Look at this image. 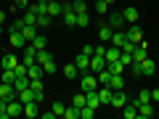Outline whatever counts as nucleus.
Listing matches in <instances>:
<instances>
[{
  "instance_id": "nucleus-44",
  "label": "nucleus",
  "mask_w": 159,
  "mask_h": 119,
  "mask_svg": "<svg viewBox=\"0 0 159 119\" xmlns=\"http://www.w3.org/2000/svg\"><path fill=\"white\" fill-rule=\"evenodd\" d=\"M21 29H24V19H16V21L8 27V32H21Z\"/></svg>"
},
{
  "instance_id": "nucleus-29",
  "label": "nucleus",
  "mask_w": 159,
  "mask_h": 119,
  "mask_svg": "<svg viewBox=\"0 0 159 119\" xmlns=\"http://www.w3.org/2000/svg\"><path fill=\"white\" fill-rule=\"evenodd\" d=\"M0 82H16V72H13V69H3V74H0Z\"/></svg>"
},
{
  "instance_id": "nucleus-27",
  "label": "nucleus",
  "mask_w": 159,
  "mask_h": 119,
  "mask_svg": "<svg viewBox=\"0 0 159 119\" xmlns=\"http://www.w3.org/2000/svg\"><path fill=\"white\" fill-rule=\"evenodd\" d=\"M16 98H19L21 103H29V101H34V93H32V87H27V90H19Z\"/></svg>"
},
{
  "instance_id": "nucleus-26",
  "label": "nucleus",
  "mask_w": 159,
  "mask_h": 119,
  "mask_svg": "<svg viewBox=\"0 0 159 119\" xmlns=\"http://www.w3.org/2000/svg\"><path fill=\"white\" fill-rule=\"evenodd\" d=\"M29 82H32V79H29L27 74H21V77H16V82H13V87H16V93H19V90H27V87H29Z\"/></svg>"
},
{
  "instance_id": "nucleus-22",
  "label": "nucleus",
  "mask_w": 159,
  "mask_h": 119,
  "mask_svg": "<svg viewBox=\"0 0 159 119\" xmlns=\"http://www.w3.org/2000/svg\"><path fill=\"white\" fill-rule=\"evenodd\" d=\"M34 61H37L40 66H45L48 61H53V56H51V51H48V48H43V51H37V58H34Z\"/></svg>"
},
{
  "instance_id": "nucleus-58",
  "label": "nucleus",
  "mask_w": 159,
  "mask_h": 119,
  "mask_svg": "<svg viewBox=\"0 0 159 119\" xmlns=\"http://www.w3.org/2000/svg\"><path fill=\"white\" fill-rule=\"evenodd\" d=\"M8 3H13V0H8Z\"/></svg>"
},
{
  "instance_id": "nucleus-9",
  "label": "nucleus",
  "mask_w": 159,
  "mask_h": 119,
  "mask_svg": "<svg viewBox=\"0 0 159 119\" xmlns=\"http://www.w3.org/2000/svg\"><path fill=\"white\" fill-rule=\"evenodd\" d=\"M125 16H122V11H114L111 13V16H109V27H111V29H122V27H125Z\"/></svg>"
},
{
  "instance_id": "nucleus-4",
  "label": "nucleus",
  "mask_w": 159,
  "mask_h": 119,
  "mask_svg": "<svg viewBox=\"0 0 159 119\" xmlns=\"http://www.w3.org/2000/svg\"><path fill=\"white\" fill-rule=\"evenodd\" d=\"M143 58H148V42H146V40L138 42L135 51H133V61H143Z\"/></svg>"
},
{
  "instance_id": "nucleus-46",
  "label": "nucleus",
  "mask_w": 159,
  "mask_h": 119,
  "mask_svg": "<svg viewBox=\"0 0 159 119\" xmlns=\"http://www.w3.org/2000/svg\"><path fill=\"white\" fill-rule=\"evenodd\" d=\"M64 108H66V106H64V103H58V101H56V103H53V106H51V111L56 114V117H64Z\"/></svg>"
},
{
  "instance_id": "nucleus-43",
  "label": "nucleus",
  "mask_w": 159,
  "mask_h": 119,
  "mask_svg": "<svg viewBox=\"0 0 159 119\" xmlns=\"http://www.w3.org/2000/svg\"><path fill=\"white\" fill-rule=\"evenodd\" d=\"M106 69H109L111 74H122V69H125V66H122L119 61H114V64H106Z\"/></svg>"
},
{
  "instance_id": "nucleus-53",
  "label": "nucleus",
  "mask_w": 159,
  "mask_h": 119,
  "mask_svg": "<svg viewBox=\"0 0 159 119\" xmlns=\"http://www.w3.org/2000/svg\"><path fill=\"white\" fill-rule=\"evenodd\" d=\"M80 51L85 53V56H93V45H85V48H80Z\"/></svg>"
},
{
  "instance_id": "nucleus-42",
  "label": "nucleus",
  "mask_w": 159,
  "mask_h": 119,
  "mask_svg": "<svg viewBox=\"0 0 159 119\" xmlns=\"http://www.w3.org/2000/svg\"><path fill=\"white\" fill-rule=\"evenodd\" d=\"M90 6H96V13H98V16H103V13L109 11V6L103 3V0H98V3H90Z\"/></svg>"
},
{
  "instance_id": "nucleus-18",
  "label": "nucleus",
  "mask_w": 159,
  "mask_h": 119,
  "mask_svg": "<svg viewBox=\"0 0 159 119\" xmlns=\"http://www.w3.org/2000/svg\"><path fill=\"white\" fill-rule=\"evenodd\" d=\"M8 37H11V45L13 48H24V45H27V40H24L21 32H8Z\"/></svg>"
},
{
  "instance_id": "nucleus-57",
  "label": "nucleus",
  "mask_w": 159,
  "mask_h": 119,
  "mask_svg": "<svg viewBox=\"0 0 159 119\" xmlns=\"http://www.w3.org/2000/svg\"><path fill=\"white\" fill-rule=\"evenodd\" d=\"M90 3H98V0H90Z\"/></svg>"
},
{
  "instance_id": "nucleus-32",
  "label": "nucleus",
  "mask_w": 159,
  "mask_h": 119,
  "mask_svg": "<svg viewBox=\"0 0 159 119\" xmlns=\"http://www.w3.org/2000/svg\"><path fill=\"white\" fill-rule=\"evenodd\" d=\"M32 45H34V51H43V48H48V40L43 37V34H34V40H32Z\"/></svg>"
},
{
  "instance_id": "nucleus-47",
  "label": "nucleus",
  "mask_w": 159,
  "mask_h": 119,
  "mask_svg": "<svg viewBox=\"0 0 159 119\" xmlns=\"http://www.w3.org/2000/svg\"><path fill=\"white\" fill-rule=\"evenodd\" d=\"M6 111H8V101H6V98H0V119H6V117H8Z\"/></svg>"
},
{
  "instance_id": "nucleus-8",
  "label": "nucleus",
  "mask_w": 159,
  "mask_h": 119,
  "mask_svg": "<svg viewBox=\"0 0 159 119\" xmlns=\"http://www.w3.org/2000/svg\"><path fill=\"white\" fill-rule=\"evenodd\" d=\"M0 98L13 101V98H16V87H13L11 82H0Z\"/></svg>"
},
{
  "instance_id": "nucleus-28",
  "label": "nucleus",
  "mask_w": 159,
  "mask_h": 119,
  "mask_svg": "<svg viewBox=\"0 0 159 119\" xmlns=\"http://www.w3.org/2000/svg\"><path fill=\"white\" fill-rule=\"evenodd\" d=\"M111 34H114V29L109 27V24H106V27H101V29H98V37H101V42H109V40H111Z\"/></svg>"
},
{
  "instance_id": "nucleus-30",
  "label": "nucleus",
  "mask_w": 159,
  "mask_h": 119,
  "mask_svg": "<svg viewBox=\"0 0 159 119\" xmlns=\"http://www.w3.org/2000/svg\"><path fill=\"white\" fill-rule=\"evenodd\" d=\"M24 117H37V101L24 103Z\"/></svg>"
},
{
  "instance_id": "nucleus-49",
  "label": "nucleus",
  "mask_w": 159,
  "mask_h": 119,
  "mask_svg": "<svg viewBox=\"0 0 159 119\" xmlns=\"http://www.w3.org/2000/svg\"><path fill=\"white\" fill-rule=\"evenodd\" d=\"M11 8H13V11H16V8H29V0H13Z\"/></svg>"
},
{
  "instance_id": "nucleus-1",
  "label": "nucleus",
  "mask_w": 159,
  "mask_h": 119,
  "mask_svg": "<svg viewBox=\"0 0 159 119\" xmlns=\"http://www.w3.org/2000/svg\"><path fill=\"white\" fill-rule=\"evenodd\" d=\"M133 72L135 74H141V77H151L154 74V69H157V64L151 61V58H143V61H133Z\"/></svg>"
},
{
  "instance_id": "nucleus-45",
  "label": "nucleus",
  "mask_w": 159,
  "mask_h": 119,
  "mask_svg": "<svg viewBox=\"0 0 159 119\" xmlns=\"http://www.w3.org/2000/svg\"><path fill=\"white\" fill-rule=\"evenodd\" d=\"M138 103H151V90H141V95H138Z\"/></svg>"
},
{
  "instance_id": "nucleus-50",
  "label": "nucleus",
  "mask_w": 159,
  "mask_h": 119,
  "mask_svg": "<svg viewBox=\"0 0 159 119\" xmlns=\"http://www.w3.org/2000/svg\"><path fill=\"white\" fill-rule=\"evenodd\" d=\"M43 69H45V74H53V72H58L56 61H48V64H45V66H43Z\"/></svg>"
},
{
  "instance_id": "nucleus-16",
  "label": "nucleus",
  "mask_w": 159,
  "mask_h": 119,
  "mask_svg": "<svg viewBox=\"0 0 159 119\" xmlns=\"http://www.w3.org/2000/svg\"><path fill=\"white\" fill-rule=\"evenodd\" d=\"M151 117H154L151 103H138V119H151Z\"/></svg>"
},
{
  "instance_id": "nucleus-33",
  "label": "nucleus",
  "mask_w": 159,
  "mask_h": 119,
  "mask_svg": "<svg viewBox=\"0 0 159 119\" xmlns=\"http://www.w3.org/2000/svg\"><path fill=\"white\" fill-rule=\"evenodd\" d=\"M64 117H66V119H80V108L72 103V106H66V108H64Z\"/></svg>"
},
{
  "instance_id": "nucleus-35",
  "label": "nucleus",
  "mask_w": 159,
  "mask_h": 119,
  "mask_svg": "<svg viewBox=\"0 0 159 119\" xmlns=\"http://www.w3.org/2000/svg\"><path fill=\"white\" fill-rule=\"evenodd\" d=\"M24 24H27V27H37V13L27 11V13H24Z\"/></svg>"
},
{
  "instance_id": "nucleus-54",
  "label": "nucleus",
  "mask_w": 159,
  "mask_h": 119,
  "mask_svg": "<svg viewBox=\"0 0 159 119\" xmlns=\"http://www.w3.org/2000/svg\"><path fill=\"white\" fill-rule=\"evenodd\" d=\"M3 21H6V13H3V11H0V24H3Z\"/></svg>"
},
{
  "instance_id": "nucleus-31",
  "label": "nucleus",
  "mask_w": 159,
  "mask_h": 119,
  "mask_svg": "<svg viewBox=\"0 0 159 119\" xmlns=\"http://www.w3.org/2000/svg\"><path fill=\"white\" fill-rule=\"evenodd\" d=\"M93 117H96V108H93V106L85 103V106L80 108V119H93Z\"/></svg>"
},
{
  "instance_id": "nucleus-6",
  "label": "nucleus",
  "mask_w": 159,
  "mask_h": 119,
  "mask_svg": "<svg viewBox=\"0 0 159 119\" xmlns=\"http://www.w3.org/2000/svg\"><path fill=\"white\" fill-rule=\"evenodd\" d=\"M101 69H106V58H103V56H96V53H93V56H90V69H88V72L98 74Z\"/></svg>"
},
{
  "instance_id": "nucleus-36",
  "label": "nucleus",
  "mask_w": 159,
  "mask_h": 119,
  "mask_svg": "<svg viewBox=\"0 0 159 119\" xmlns=\"http://www.w3.org/2000/svg\"><path fill=\"white\" fill-rule=\"evenodd\" d=\"M88 24H90V13H88V11L77 13V27H88Z\"/></svg>"
},
{
  "instance_id": "nucleus-56",
  "label": "nucleus",
  "mask_w": 159,
  "mask_h": 119,
  "mask_svg": "<svg viewBox=\"0 0 159 119\" xmlns=\"http://www.w3.org/2000/svg\"><path fill=\"white\" fill-rule=\"evenodd\" d=\"M82 3H90V0H82Z\"/></svg>"
},
{
  "instance_id": "nucleus-3",
  "label": "nucleus",
  "mask_w": 159,
  "mask_h": 119,
  "mask_svg": "<svg viewBox=\"0 0 159 119\" xmlns=\"http://www.w3.org/2000/svg\"><path fill=\"white\" fill-rule=\"evenodd\" d=\"M125 103H127V95H125V90H114V95H111V103L109 106H114V108H125Z\"/></svg>"
},
{
  "instance_id": "nucleus-11",
  "label": "nucleus",
  "mask_w": 159,
  "mask_h": 119,
  "mask_svg": "<svg viewBox=\"0 0 159 119\" xmlns=\"http://www.w3.org/2000/svg\"><path fill=\"white\" fill-rule=\"evenodd\" d=\"M111 95H114V90H111L109 85H98V98H101V106L111 103Z\"/></svg>"
},
{
  "instance_id": "nucleus-19",
  "label": "nucleus",
  "mask_w": 159,
  "mask_h": 119,
  "mask_svg": "<svg viewBox=\"0 0 159 119\" xmlns=\"http://www.w3.org/2000/svg\"><path fill=\"white\" fill-rule=\"evenodd\" d=\"M109 87H111V90H125V79H122V74H111Z\"/></svg>"
},
{
  "instance_id": "nucleus-59",
  "label": "nucleus",
  "mask_w": 159,
  "mask_h": 119,
  "mask_svg": "<svg viewBox=\"0 0 159 119\" xmlns=\"http://www.w3.org/2000/svg\"><path fill=\"white\" fill-rule=\"evenodd\" d=\"M0 32H3V27H0Z\"/></svg>"
},
{
  "instance_id": "nucleus-48",
  "label": "nucleus",
  "mask_w": 159,
  "mask_h": 119,
  "mask_svg": "<svg viewBox=\"0 0 159 119\" xmlns=\"http://www.w3.org/2000/svg\"><path fill=\"white\" fill-rule=\"evenodd\" d=\"M122 51H125V53H133V51H135V42H133V40H125V42H122Z\"/></svg>"
},
{
  "instance_id": "nucleus-52",
  "label": "nucleus",
  "mask_w": 159,
  "mask_h": 119,
  "mask_svg": "<svg viewBox=\"0 0 159 119\" xmlns=\"http://www.w3.org/2000/svg\"><path fill=\"white\" fill-rule=\"evenodd\" d=\"M151 103H159V87H157V90H151Z\"/></svg>"
},
{
  "instance_id": "nucleus-2",
  "label": "nucleus",
  "mask_w": 159,
  "mask_h": 119,
  "mask_svg": "<svg viewBox=\"0 0 159 119\" xmlns=\"http://www.w3.org/2000/svg\"><path fill=\"white\" fill-rule=\"evenodd\" d=\"M80 90H82V93L98 90V77L93 72H82V77H80Z\"/></svg>"
},
{
  "instance_id": "nucleus-34",
  "label": "nucleus",
  "mask_w": 159,
  "mask_h": 119,
  "mask_svg": "<svg viewBox=\"0 0 159 119\" xmlns=\"http://www.w3.org/2000/svg\"><path fill=\"white\" fill-rule=\"evenodd\" d=\"M96 77H98V85H109V79H111V72H109V69H101Z\"/></svg>"
},
{
  "instance_id": "nucleus-15",
  "label": "nucleus",
  "mask_w": 159,
  "mask_h": 119,
  "mask_svg": "<svg viewBox=\"0 0 159 119\" xmlns=\"http://www.w3.org/2000/svg\"><path fill=\"white\" fill-rule=\"evenodd\" d=\"M122 117H125V119H138V101H135V103L127 101L125 108H122Z\"/></svg>"
},
{
  "instance_id": "nucleus-20",
  "label": "nucleus",
  "mask_w": 159,
  "mask_h": 119,
  "mask_svg": "<svg viewBox=\"0 0 159 119\" xmlns=\"http://www.w3.org/2000/svg\"><path fill=\"white\" fill-rule=\"evenodd\" d=\"M19 64H21V61H19L13 53H6V56H3V69H16Z\"/></svg>"
},
{
  "instance_id": "nucleus-5",
  "label": "nucleus",
  "mask_w": 159,
  "mask_h": 119,
  "mask_svg": "<svg viewBox=\"0 0 159 119\" xmlns=\"http://www.w3.org/2000/svg\"><path fill=\"white\" fill-rule=\"evenodd\" d=\"M8 117H21L24 114V103L19 101V98H13V101H8Z\"/></svg>"
},
{
  "instance_id": "nucleus-7",
  "label": "nucleus",
  "mask_w": 159,
  "mask_h": 119,
  "mask_svg": "<svg viewBox=\"0 0 159 119\" xmlns=\"http://www.w3.org/2000/svg\"><path fill=\"white\" fill-rule=\"evenodd\" d=\"M125 34H127V40H133V42H135V45H138V42H143V29L135 27V24H130Z\"/></svg>"
},
{
  "instance_id": "nucleus-41",
  "label": "nucleus",
  "mask_w": 159,
  "mask_h": 119,
  "mask_svg": "<svg viewBox=\"0 0 159 119\" xmlns=\"http://www.w3.org/2000/svg\"><path fill=\"white\" fill-rule=\"evenodd\" d=\"M51 21H53V19L48 16V13H40V16H37V27H51Z\"/></svg>"
},
{
  "instance_id": "nucleus-38",
  "label": "nucleus",
  "mask_w": 159,
  "mask_h": 119,
  "mask_svg": "<svg viewBox=\"0 0 159 119\" xmlns=\"http://www.w3.org/2000/svg\"><path fill=\"white\" fill-rule=\"evenodd\" d=\"M21 34H24V40H27V42H32V40H34V34H37V32H34V27H27V24H24Z\"/></svg>"
},
{
  "instance_id": "nucleus-25",
  "label": "nucleus",
  "mask_w": 159,
  "mask_h": 119,
  "mask_svg": "<svg viewBox=\"0 0 159 119\" xmlns=\"http://www.w3.org/2000/svg\"><path fill=\"white\" fill-rule=\"evenodd\" d=\"M29 11L32 13H48V0H37V3H34V6H29Z\"/></svg>"
},
{
  "instance_id": "nucleus-24",
  "label": "nucleus",
  "mask_w": 159,
  "mask_h": 119,
  "mask_svg": "<svg viewBox=\"0 0 159 119\" xmlns=\"http://www.w3.org/2000/svg\"><path fill=\"white\" fill-rule=\"evenodd\" d=\"M88 95V106H93L98 111V108H101V98H98V90H90V93H85Z\"/></svg>"
},
{
  "instance_id": "nucleus-12",
  "label": "nucleus",
  "mask_w": 159,
  "mask_h": 119,
  "mask_svg": "<svg viewBox=\"0 0 159 119\" xmlns=\"http://www.w3.org/2000/svg\"><path fill=\"white\" fill-rule=\"evenodd\" d=\"M61 13H64V3H58V0H48V16L56 19V16H61Z\"/></svg>"
},
{
  "instance_id": "nucleus-14",
  "label": "nucleus",
  "mask_w": 159,
  "mask_h": 119,
  "mask_svg": "<svg viewBox=\"0 0 159 119\" xmlns=\"http://www.w3.org/2000/svg\"><path fill=\"white\" fill-rule=\"evenodd\" d=\"M119 56H122V48H117V45L106 48V53H103V58H106V64H114V61H119Z\"/></svg>"
},
{
  "instance_id": "nucleus-23",
  "label": "nucleus",
  "mask_w": 159,
  "mask_h": 119,
  "mask_svg": "<svg viewBox=\"0 0 159 119\" xmlns=\"http://www.w3.org/2000/svg\"><path fill=\"white\" fill-rule=\"evenodd\" d=\"M64 77H66V79H77V77H80L77 64H66V66H64Z\"/></svg>"
},
{
  "instance_id": "nucleus-51",
  "label": "nucleus",
  "mask_w": 159,
  "mask_h": 119,
  "mask_svg": "<svg viewBox=\"0 0 159 119\" xmlns=\"http://www.w3.org/2000/svg\"><path fill=\"white\" fill-rule=\"evenodd\" d=\"M13 72H16V77H21V74H27V66H24V64H19V66L13 69Z\"/></svg>"
},
{
  "instance_id": "nucleus-10",
  "label": "nucleus",
  "mask_w": 159,
  "mask_h": 119,
  "mask_svg": "<svg viewBox=\"0 0 159 119\" xmlns=\"http://www.w3.org/2000/svg\"><path fill=\"white\" fill-rule=\"evenodd\" d=\"M27 77H29V79H43V77H45V69L34 61L32 66H27Z\"/></svg>"
},
{
  "instance_id": "nucleus-37",
  "label": "nucleus",
  "mask_w": 159,
  "mask_h": 119,
  "mask_svg": "<svg viewBox=\"0 0 159 119\" xmlns=\"http://www.w3.org/2000/svg\"><path fill=\"white\" fill-rule=\"evenodd\" d=\"M119 64H122L125 69H130V66H133V53H125V51H122V56H119Z\"/></svg>"
},
{
  "instance_id": "nucleus-17",
  "label": "nucleus",
  "mask_w": 159,
  "mask_h": 119,
  "mask_svg": "<svg viewBox=\"0 0 159 119\" xmlns=\"http://www.w3.org/2000/svg\"><path fill=\"white\" fill-rule=\"evenodd\" d=\"M74 64H77L80 72H88V69H90V56H85V53L80 51V56H77V61H74Z\"/></svg>"
},
{
  "instance_id": "nucleus-40",
  "label": "nucleus",
  "mask_w": 159,
  "mask_h": 119,
  "mask_svg": "<svg viewBox=\"0 0 159 119\" xmlns=\"http://www.w3.org/2000/svg\"><path fill=\"white\" fill-rule=\"evenodd\" d=\"M72 8H74L77 13H82V11H88V8H90V3H82V0H74V3H72Z\"/></svg>"
},
{
  "instance_id": "nucleus-55",
  "label": "nucleus",
  "mask_w": 159,
  "mask_h": 119,
  "mask_svg": "<svg viewBox=\"0 0 159 119\" xmlns=\"http://www.w3.org/2000/svg\"><path fill=\"white\" fill-rule=\"evenodd\" d=\"M103 3H106V6H114V0H103Z\"/></svg>"
},
{
  "instance_id": "nucleus-13",
  "label": "nucleus",
  "mask_w": 159,
  "mask_h": 119,
  "mask_svg": "<svg viewBox=\"0 0 159 119\" xmlns=\"http://www.w3.org/2000/svg\"><path fill=\"white\" fill-rule=\"evenodd\" d=\"M122 16H125V21H127V24H135L141 13H138V8H135V6H127V8H122Z\"/></svg>"
},
{
  "instance_id": "nucleus-21",
  "label": "nucleus",
  "mask_w": 159,
  "mask_h": 119,
  "mask_svg": "<svg viewBox=\"0 0 159 119\" xmlns=\"http://www.w3.org/2000/svg\"><path fill=\"white\" fill-rule=\"evenodd\" d=\"M127 40V34L122 32V29H114V34H111V40H109V42H111V45H117V48H122V42H125Z\"/></svg>"
},
{
  "instance_id": "nucleus-39",
  "label": "nucleus",
  "mask_w": 159,
  "mask_h": 119,
  "mask_svg": "<svg viewBox=\"0 0 159 119\" xmlns=\"http://www.w3.org/2000/svg\"><path fill=\"white\" fill-rule=\"evenodd\" d=\"M72 103H74V106H77V108H82V106H85V103H88V95H85V93H77Z\"/></svg>"
}]
</instances>
